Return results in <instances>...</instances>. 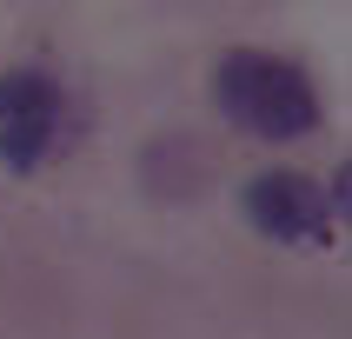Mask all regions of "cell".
I'll use <instances>...</instances> for the list:
<instances>
[{
    "label": "cell",
    "mask_w": 352,
    "mask_h": 339,
    "mask_svg": "<svg viewBox=\"0 0 352 339\" xmlns=\"http://www.w3.org/2000/svg\"><path fill=\"white\" fill-rule=\"evenodd\" d=\"M213 107L253 140H306L319 127V87L273 47H226L213 60Z\"/></svg>",
    "instance_id": "6da1fadb"
},
{
    "label": "cell",
    "mask_w": 352,
    "mask_h": 339,
    "mask_svg": "<svg viewBox=\"0 0 352 339\" xmlns=\"http://www.w3.org/2000/svg\"><path fill=\"white\" fill-rule=\"evenodd\" d=\"M67 127V94L47 67H7L0 74V166L40 173Z\"/></svg>",
    "instance_id": "7a4b0ae2"
},
{
    "label": "cell",
    "mask_w": 352,
    "mask_h": 339,
    "mask_svg": "<svg viewBox=\"0 0 352 339\" xmlns=\"http://www.w3.org/2000/svg\"><path fill=\"white\" fill-rule=\"evenodd\" d=\"M239 206H246V226L273 246H319L333 239V206H326V186L313 173H286V166H266L239 186Z\"/></svg>",
    "instance_id": "3957f363"
}]
</instances>
